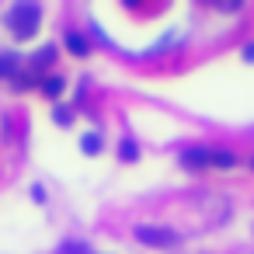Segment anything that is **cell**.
<instances>
[{
    "label": "cell",
    "instance_id": "9a60e30c",
    "mask_svg": "<svg viewBox=\"0 0 254 254\" xmlns=\"http://www.w3.org/2000/svg\"><path fill=\"white\" fill-rule=\"evenodd\" d=\"M216 7H219V11H223V14H233V11H240V7H244V4H240V0H237V4H216Z\"/></svg>",
    "mask_w": 254,
    "mask_h": 254
},
{
    "label": "cell",
    "instance_id": "ba28073f",
    "mask_svg": "<svg viewBox=\"0 0 254 254\" xmlns=\"http://www.w3.org/2000/svg\"><path fill=\"white\" fill-rule=\"evenodd\" d=\"M39 87H42V94H46V98H53V101H56V98L63 94V87H66V80H63V77H46V80H42Z\"/></svg>",
    "mask_w": 254,
    "mask_h": 254
},
{
    "label": "cell",
    "instance_id": "6da1fadb",
    "mask_svg": "<svg viewBox=\"0 0 254 254\" xmlns=\"http://www.w3.org/2000/svg\"><path fill=\"white\" fill-rule=\"evenodd\" d=\"M42 25V7L39 4H14L7 11V28L14 39H32Z\"/></svg>",
    "mask_w": 254,
    "mask_h": 254
},
{
    "label": "cell",
    "instance_id": "9c48e42d",
    "mask_svg": "<svg viewBox=\"0 0 254 254\" xmlns=\"http://www.w3.org/2000/svg\"><path fill=\"white\" fill-rule=\"evenodd\" d=\"M80 150H84L87 157H98V153H101V136H98V132H84V136H80Z\"/></svg>",
    "mask_w": 254,
    "mask_h": 254
},
{
    "label": "cell",
    "instance_id": "e0dca14e",
    "mask_svg": "<svg viewBox=\"0 0 254 254\" xmlns=\"http://www.w3.org/2000/svg\"><path fill=\"white\" fill-rule=\"evenodd\" d=\"M244 63H254V42H251V46L244 49Z\"/></svg>",
    "mask_w": 254,
    "mask_h": 254
},
{
    "label": "cell",
    "instance_id": "4fadbf2b",
    "mask_svg": "<svg viewBox=\"0 0 254 254\" xmlns=\"http://www.w3.org/2000/svg\"><path fill=\"white\" fill-rule=\"evenodd\" d=\"M53 115H56V122H60V126H70V122H73V112H70V108H63V105H56V112H53Z\"/></svg>",
    "mask_w": 254,
    "mask_h": 254
},
{
    "label": "cell",
    "instance_id": "8992f818",
    "mask_svg": "<svg viewBox=\"0 0 254 254\" xmlns=\"http://www.w3.org/2000/svg\"><path fill=\"white\" fill-rule=\"evenodd\" d=\"M63 42H66V49H70L73 56H80V60L91 53V42H87V35H80V32H66Z\"/></svg>",
    "mask_w": 254,
    "mask_h": 254
},
{
    "label": "cell",
    "instance_id": "8fae6325",
    "mask_svg": "<svg viewBox=\"0 0 254 254\" xmlns=\"http://www.w3.org/2000/svg\"><path fill=\"white\" fill-rule=\"evenodd\" d=\"M119 157H122L126 164H132V160H139V146H136L132 139H122V143H119Z\"/></svg>",
    "mask_w": 254,
    "mask_h": 254
},
{
    "label": "cell",
    "instance_id": "277c9868",
    "mask_svg": "<svg viewBox=\"0 0 254 254\" xmlns=\"http://www.w3.org/2000/svg\"><path fill=\"white\" fill-rule=\"evenodd\" d=\"M21 73V56L18 53H0V80H14Z\"/></svg>",
    "mask_w": 254,
    "mask_h": 254
},
{
    "label": "cell",
    "instance_id": "ac0fdd59",
    "mask_svg": "<svg viewBox=\"0 0 254 254\" xmlns=\"http://www.w3.org/2000/svg\"><path fill=\"white\" fill-rule=\"evenodd\" d=\"M251 171H254V160H251Z\"/></svg>",
    "mask_w": 254,
    "mask_h": 254
},
{
    "label": "cell",
    "instance_id": "30bf717a",
    "mask_svg": "<svg viewBox=\"0 0 254 254\" xmlns=\"http://www.w3.org/2000/svg\"><path fill=\"white\" fill-rule=\"evenodd\" d=\"M178 42H181V35H178V32H167L157 46H150V49H146V56H157V53H164V49H171V46H178Z\"/></svg>",
    "mask_w": 254,
    "mask_h": 254
},
{
    "label": "cell",
    "instance_id": "2e32d148",
    "mask_svg": "<svg viewBox=\"0 0 254 254\" xmlns=\"http://www.w3.org/2000/svg\"><path fill=\"white\" fill-rule=\"evenodd\" d=\"M32 198H35V202H46V188H42V185H32Z\"/></svg>",
    "mask_w": 254,
    "mask_h": 254
},
{
    "label": "cell",
    "instance_id": "7a4b0ae2",
    "mask_svg": "<svg viewBox=\"0 0 254 254\" xmlns=\"http://www.w3.org/2000/svg\"><path fill=\"white\" fill-rule=\"evenodd\" d=\"M136 233V240L139 244H146V247H174V244H181V233L178 230H171V226H136L132 230Z\"/></svg>",
    "mask_w": 254,
    "mask_h": 254
},
{
    "label": "cell",
    "instance_id": "52a82bcc",
    "mask_svg": "<svg viewBox=\"0 0 254 254\" xmlns=\"http://www.w3.org/2000/svg\"><path fill=\"white\" fill-rule=\"evenodd\" d=\"M209 164H216V167H237V153L226 150V146H212L209 150Z\"/></svg>",
    "mask_w": 254,
    "mask_h": 254
},
{
    "label": "cell",
    "instance_id": "3957f363",
    "mask_svg": "<svg viewBox=\"0 0 254 254\" xmlns=\"http://www.w3.org/2000/svg\"><path fill=\"white\" fill-rule=\"evenodd\" d=\"M181 167L185 171H205L209 167V150L205 146H188V150H181Z\"/></svg>",
    "mask_w": 254,
    "mask_h": 254
},
{
    "label": "cell",
    "instance_id": "5bb4252c",
    "mask_svg": "<svg viewBox=\"0 0 254 254\" xmlns=\"http://www.w3.org/2000/svg\"><path fill=\"white\" fill-rule=\"evenodd\" d=\"M60 254H87V247H84V244H73V240H70V244H63V247H60Z\"/></svg>",
    "mask_w": 254,
    "mask_h": 254
},
{
    "label": "cell",
    "instance_id": "5b68a950",
    "mask_svg": "<svg viewBox=\"0 0 254 254\" xmlns=\"http://www.w3.org/2000/svg\"><path fill=\"white\" fill-rule=\"evenodd\" d=\"M53 63H56V46H42V49L28 60V70H32V73H42V70L53 66Z\"/></svg>",
    "mask_w": 254,
    "mask_h": 254
},
{
    "label": "cell",
    "instance_id": "7c38bea8",
    "mask_svg": "<svg viewBox=\"0 0 254 254\" xmlns=\"http://www.w3.org/2000/svg\"><path fill=\"white\" fill-rule=\"evenodd\" d=\"M35 84H42V80H39V73H32V70L14 77V87H18V91H25V87H35Z\"/></svg>",
    "mask_w": 254,
    "mask_h": 254
}]
</instances>
